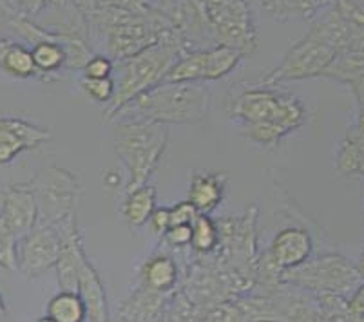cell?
<instances>
[{"label":"cell","mask_w":364,"mask_h":322,"mask_svg":"<svg viewBox=\"0 0 364 322\" xmlns=\"http://www.w3.org/2000/svg\"><path fill=\"white\" fill-rule=\"evenodd\" d=\"M0 69H2L6 75L15 76V78H31V76H38L31 49L26 48L24 44H16V42H11V44H9L8 51L4 53V56L0 60Z\"/></svg>","instance_id":"obj_20"},{"label":"cell","mask_w":364,"mask_h":322,"mask_svg":"<svg viewBox=\"0 0 364 322\" xmlns=\"http://www.w3.org/2000/svg\"><path fill=\"white\" fill-rule=\"evenodd\" d=\"M76 291L84 299V304L87 308V321L92 322H105L109 321V306L107 297H105L104 284L91 263L87 255H84L80 263V272H78V288Z\"/></svg>","instance_id":"obj_14"},{"label":"cell","mask_w":364,"mask_h":322,"mask_svg":"<svg viewBox=\"0 0 364 322\" xmlns=\"http://www.w3.org/2000/svg\"><path fill=\"white\" fill-rule=\"evenodd\" d=\"M348 308L353 321H364V281L355 288L352 297L348 299Z\"/></svg>","instance_id":"obj_32"},{"label":"cell","mask_w":364,"mask_h":322,"mask_svg":"<svg viewBox=\"0 0 364 322\" xmlns=\"http://www.w3.org/2000/svg\"><path fill=\"white\" fill-rule=\"evenodd\" d=\"M44 321L82 322L87 321V308L78 291L62 290L49 301Z\"/></svg>","instance_id":"obj_18"},{"label":"cell","mask_w":364,"mask_h":322,"mask_svg":"<svg viewBox=\"0 0 364 322\" xmlns=\"http://www.w3.org/2000/svg\"><path fill=\"white\" fill-rule=\"evenodd\" d=\"M333 8L364 29V0H336Z\"/></svg>","instance_id":"obj_27"},{"label":"cell","mask_w":364,"mask_h":322,"mask_svg":"<svg viewBox=\"0 0 364 322\" xmlns=\"http://www.w3.org/2000/svg\"><path fill=\"white\" fill-rule=\"evenodd\" d=\"M62 247L60 228L36 223L16 243V268L28 277H38L56 267Z\"/></svg>","instance_id":"obj_9"},{"label":"cell","mask_w":364,"mask_h":322,"mask_svg":"<svg viewBox=\"0 0 364 322\" xmlns=\"http://www.w3.org/2000/svg\"><path fill=\"white\" fill-rule=\"evenodd\" d=\"M141 283L151 290L167 294L178 283V267L167 255L149 259L141 268Z\"/></svg>","instance_id":"obj_17"},{"label":"cell","mask_w":364,"mask_h":322,"mask_svg":"<svg viewBox=\"0 0 364 322\" xmlns=\"http://www.w3.org/2000/svg\"><path fill=\"white\" fill-rule=\"evenodd\" d=\"M6 311V304H4V299H2V295H0V315H4Z\"/></svg>","instance_id":"obj_37"},{"label":"cell","mask_w":364,"mask_h":322,"mask_svg":"<svg viewBox=\"0 0 364 322\" xmlns=\"http://www.w3.org/2000/svg\"><path fill=\"white\" fill-rule=\"evenodd\" d=\"M264 11L276 20L314 18L319 8L314 0H259Z\"/></svg>","instance_id":"obj_22"},{"label":"cell","mask_w":364,"mask_h":322,"mask_svg":"<svg viewBox=\"0 0 364 322\" xmlns=\"http://www.w3.org/2000/svg\"><path fill=\"white\" fill-rule=\"evenodd\" d=\"M168 214H171V227H174V225H193L200 212L187 199L168 208Z\"/></svg>","instance_id":"obj_28"},{"label":"cell","mask_w":364,"mask_h":322,"mask_svg":"<svg viewBox=\"0 0 364 322\" xmlns=\"http://www.w3.org/2000/svg\"><path fill=\"white\" fill-rule=\"evenodd\" d=\"M357 272H359V275L363 277V281H364V254L359 257V263H357Z\"/></svg>","instance_id":"obj_36"},{"label":"cell","mask_w":364,"mask_h":322,"mask_svg":"<svg viewBox=\"0 0 364 322\" xmlns=\"http://www.w3.org/2000/svg\"><path fill=\"white\" fill-rule=\"evenodd\" d=\"M167 145L164 124L120 118L114 125V152L129 172L127 192L147 185Z\"/></svg>","instance_id":"obj_3"},{"label":"cell","mask_w":364,"mask_h":322,"mask_svg":"<svg viewBox=\"0 0 364 322\" xmlns=\"http://www.w3.org/2000/svg\"><path fill=\"white\" fill-rule=\"evenodd\" d=\"M149 223H151V228L154 230V234L164 235L171 228V214H168V208H154L151 219H149Z\"/></svg>","instance_id":"obj_31"},{"label":"cell","mask_w":364,"mask_h":322,"mask_svg":"<svg viewBox=\"0 0 364 322\" xmlns=\"http://www.w3.org/2000/svg\"><path fill=\"white\" fill-rule=\"evenodd\" d=\"M112 69H114V64L109 56L92 55L82 71L87 78H109L112 75Z\"/></svg>","instance_id":"obj_26"},{"label":"cell","mask_w":364,"mask_h":322,"mask_svg":"<svg viewBox=\"0 0 364 322\" xmlns=\"http://www.w3.org/2000/svg\"><path fill=\"white\" fill-rule=\"evenodd\" d=\"M183 35L174 29L136 55L124 58L117 92L105 109V122L114 119V116L132 100L164 82L172 65L183 55Z\"/></svg>","instance_id":"obj_1"},{"label":"cell","mask_w":364,"mask_h":322,"mask_svg":"<svg viewBox=\"0 0 364 322\" xmlns=\"http://www.w3.org/2000/svg\"><path fill=\"white\" fill-rule=\"evenodd\" d=\"M0 219L16 239L28 234L38 221V205L31 185H11L0 195Z\"/></svg>","instance_id":"obj_10"},{"label":"cell","mask_w":364,"mask_h":322,"mask_svg":"<svg viewBox=\"0 0 364 322\" xmlns=\"http://www.w3.org/2000/svg\"><path fill=\"white\" fill-rule=\"evenodd\" d=\"M164 237L171 247H188L193 241V225H174L165 232Z\"/></svg>","instance_id":"obj_29"},{"label":"cell","mask_w":364,"mask_h":322,"mask_svg":"<svg viewBox=\"0 0 364 322\" xmlns=\"http://www.w3.org/2000/svg\"><path fill=\"white\" fill-rule=\"evenodd\" d=\"M220 243V228L208 214H198L193 223V241L191 247L200 254H208Z\"/></svg>","instance_id":"obj_23"},{"label":"cell","mask_w":364,"mask_h":322,"mask_svg":"<svg viewBox=\"0 0 364 322\" xmlns=\"http://www.w3.org/2000/svg\"><path fill=\"white\" fill-rule=\"evenodd\" d=\"M314 2H316L317 8L323 9V8H326V6L333 4V2H336V0H314Z\"/></svg>","instance_id":"obj_35"},{"label":"cell","mask_w":364,"mask_h":322,"mask_svg":"<svg viewBox=\"0 0 364 322\" xmlns=\"http://www.w3.org/2000/svg\"><path fill=\"white\" fill-rule=\"evenodd\" d=\"M13 40H8V38H0V60H2V56H4V53L8 51L9 44H11Z\"/></svg>","instance_id":"obj_34"},{"label":"cell","mask_w":364,"mask_h":322,"mask_svg":"<svg viewBox=\"0 0 364 322\" xmlns=\"http://www.w3.org/2000/svg\"><path fill=\"white\" fill-rule=\"evenodd\" d=\"M283 283L296 284L316 294L332 291V294L348 295L363 283V277L350 261L337 254L323 255V257L304 261L297 267L281 272Z\"/></svg>","instance_id":"obj_6"},{"label":"cell","mask_w":364,"mask_h":322,"mask_svg":"<svg viewBox=\"0 0 364 322\" xmlns=\"http://www.w3.org/2000/svg\"><path fill=\"white\" fill-rule=\"evenodd\" d=\"M29 185L38 205L36 223L58 225L75 214L80 198V183L69 171L60 167L42 168Z\"/></svg>","instance_id":"obj_7"},{"label":"cell","mask_w":364,"mask_h":322,"mask_svg":"<svg viewBox=\"0 0 364 322\" xmlns=\"http://www.w3.org/2000/svg\"><path fill=\"white\" fill-rule=\"evenodd\" d=\"M208 109V91L196 82H161L125 105L114 119H147L156 124H198Z\"/></svg>","instance_id":"obj_2"},{"label":"cell","mask_w":364,"mask_h":322,"mask_svg":"<svg viewBox=\"0 0 364 322\" xmlns=\"http://www.w3.org/2000/svg\"><path fill=\"white\" fill-rule=\"evenodd\" d=\"M263 85L264 87L247 89L234 98L230 114L243 122V125L276 124L289 134L299 129L306 119L303 102L290 92Z\"/></svg>","instance_id":"obj_4"},{"label":"cell","mask_w":364,"mask_h":322,"mask_svg":"<svg viewBox=\"0 0 364 322\" xmlns=\"http://www.w3.org/2000/svg\"><path fill=\"white\" fill-rule=\"evenodd\" d=\"M64 0H13V6H15L22 15L31 16L38 15L44 9L51 8V6H58Z\"/></svg>","instance_id":"obj_30"},{"label":"cell","mask_w":364,"mask_h":322,"mask_svg":"<svg viewBox=\"0 0 364 322\" xmlns=\"http://www.w3.org/2000/svg\"><path fill=\"white\" fill-rule=\"evenodd\" d=\"M312 237L304 228H284L274 237L268 252V264L281 277V272L304 263L312 254Z\"/></svg>","instance_id":"obj_13"},{"label":"cell","mask_w":364,"mask_h":322,"mask_svg":"<svg viewBox=\"0 0 364 322\" xmlns=\"http://www.w3.org/2000/svg\"><path fill=\"white\" fill-rule=\"evenodd\" d=\"M49 139L48 129L15 116H0V165L11 163L18 154L41 147Z\"/></svg>","instance_id":"obj_11"},{"label":"cell","mask_w":364,"mask_h":322,"mask_svg":"<svg viewBox=\"0 0 364 322\" xmlns=\"http://www.w3.org/2000/svg\"><path fill=\"white\" fill-rule=\"evenodd\" d=\"M346 85H350V89H352L353 96H355L357 100V104L364 105V75L357 76V78H353L352 82H348Z\"/></svg>","instance_id":"obj_33"},{"label":"cell","mask_w":364,"mask_h":322,"mask_svg":"<svg viewBox=\"0 0 364 322\" xmlns=\"http://www.w3.org/2000/svg\"><path fill=\"white\" fill-rule=\"evenodd\" d=\"M207 31L221 45L240 49L243 55L257 45V31L247 0H198Z\"/></svg>","instance_id":"obj_5"},{"label":"cell","mask_w":364,"mask_h":322,"mask_svg":"<svg viewBox=\"0 0 364 322\" xmlns=\"http://www.w3.org/2000/svg\"><path fill=\"white\" fill-rule=\"evenodd\" d=\"M360 75H364V51L339 53L323 73L324 78L337 80L341 84H348Z\"/></svg>","instance_id":"obj_21"},{"label":"cell","mask_w":364,"mask_h":322,"mask_svg":"<svg viewBox=\"0 0 364 322\" xmlns=\"http://www.w3.org/2000/svg\"><path fill=\"white\" fill-rule=\"evenodd\" d=\"M156 208V190L149 185H141L136 190L127 192L122 214L131 228H140L151 219L152 212Z\"/></svg>","instance_id":"obj_16"},{"label":"cell","mask_w":364,"mask_h":322,"mask_svg":"<svg viewBox=\"0 0 364 322\" xmlns=\"http://www.w3.org/2000/svg\"><path fill=\"white\" fill-rule=\"evenodd\" d=\"M227 185V174L223 172H196L191 179L188 201L198 208L200 214H210L221 203Z\"/></svg>","instance_id":"obj_15"},{"label":"cell","mask_w":364,"mask_h":322,"mask_svg":"<svg viewBox=\"0 0 364 322\" xmlns=\"http://www.w3.org/2000/svg\"><path fill=\"white\" fill-rule=\"evenodd\" d=\"M336 55L337 53L324 44L323 40L314 36L312 33H306V36L284 55L283 62L263 80V84L276 85L290 80L323 76L324 69L332 64Z\"/></svg>","instance_id":"obj_8"},{"label":"cell","mask_w":364,"mask_h":322,"mask_svg":"<svg viewBox=\"0 0 364 322\" xmlns=\"http://www.w3.org/2000/svg\"><path fill=\"white\" fill-rule=\"evenodd\" d=\"M309 33L323 40L324 44L330 45L337 55L364 51V29L341 15L336 8H332L328 15L317 18Z\"/></svg>","instance_id":"obj_12"},{"label":"cell","mask_w":364,"mask_h":322,"mask_svg":"<svg viewBox=\"0 0 364 322\" xmlns=\"http://www.w3.org/2000/svg\"><path fill=\"white\" fill-rule=\"evenodd\" d=\"M164 308V294L144 286L124 306L125 321H156Z\"/></svg>","instance_id":"obj_19"},{"label":"cell","mask_w":364,"mask_h":322,"mask_svg":"<svg viewBox=\"0 0 364 322\" xmlns=\"http://www.w3.org/2000/svg\"><path fill=\"white\" fill-rule=\"evenodd\" d=\"M80 87L97 104H109L117 92V84L111 76L109 78H87V76H84Z\"/></svg>","instance_id":"obj_24"},{"label":"cell","mask_w":364,"mask_h":322,"mask_svg":"<svg viewBox=\"0 0 364 322\" xmlns=\"http://www.w3.org/2000/svg\"><path fill=\"white\" fill-rule=\"evenodd\" d=\"M16 243L18 239L0 219V267L6 270H18L16 268Z\"/></svg>","instance_id":"obj_25"}]
</instances>
